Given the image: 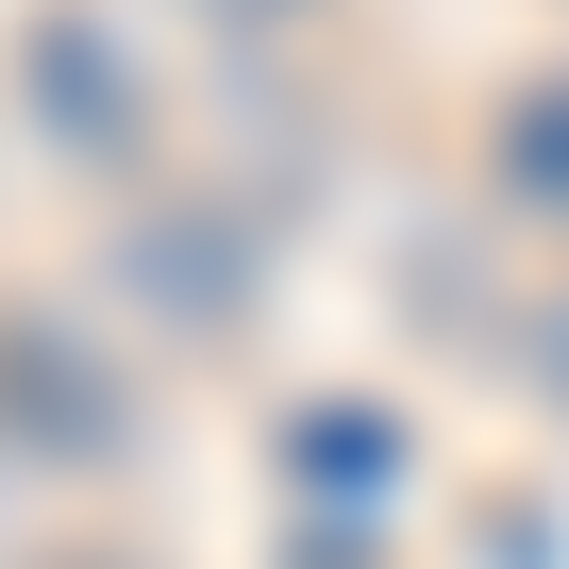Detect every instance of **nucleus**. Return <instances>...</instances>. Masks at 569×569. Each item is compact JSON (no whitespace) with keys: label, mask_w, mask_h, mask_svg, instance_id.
I'll list each match as a JSON object with an SVG mask.
<instances>
[{"label":"nucleus","mask_w":569,"mask_h":569,"mask_svg":"<svg viewBox=\"0 0 569 569\" xmlns=\"http://www.w3.org/2000/svg\"><path fill=\"white\" fill-rule=\"evenodd\" d=\"M552 386H569V302H552Z\"/></svg>","instance_id":"f257e3e1"},{"label":"nucleus","mask_w":569,"mask_h":569,"mask_svg":"<svg viewBox=\"0 0 569 569\" xmlns=\"http://www.w3.org/2000/svg\"><path fill=\"white\" fill-rule=\"evenodd\" d=\"M51 569H118V552H51Z\"/></svg>","instance_id":"f03ea898"}]
</instances>
